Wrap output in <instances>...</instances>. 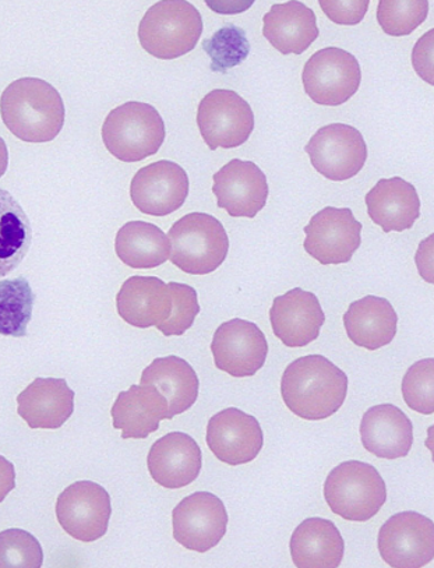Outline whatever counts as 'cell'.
Here are the masks:
<instances>
[{
    "mask_svg": "<svg viewBox=\"0 0 434 568\" xmlns=\"http://www.w3.org/2000/svg\"><path fill=\"white\" fill-rule=\"evenodd\" d=\"M349 376L322 355H307L287 365L281 397L292 414L323 420L339 413L349 394Z\"/></svg>",
    "mask_w": 434,
    "mask_h": 568,
    "instance_id": "obj_1",
    "label": "cell"
},
{
    "mask_svg": "<svg viewBox=\"0 0 434 568\" xmlns=\"http://www.w3.org/2000/svg\"><path fill=\"white\" fill-rule=\"evenodd\" d=\"M0 115L16 138L27 143H48L62 132L67 110L55 87L42 79L24 78L3 91Z\"/></svg>",
    "mask_w": 434,
    "mask_h": 568,
    "instance_id": "obj_2",
    "label": "cell"
},
{
    "mask_svg": "<svg viewBox=\"0 0 434 568\" xmlns=\"http://www.w3.org/2000/svg\"><path fill=\"white\" fill-rule=\"evenodd\" d=\"M203 34V18L184 0H162L144 14L139 41L151 57L171 61L192 52Z\"/></svg>",
    "mask_w": 434,
    "mask_h": 568,
    "instance_id": "obj_3",
    "label": "cell"
},
{
    "mask_svg": "<svg viewBox=\"0 0 434 568\" xmlns=\"http://www.w3.org/2000/svg\"><path fill=\"white\" fill-rule=\"evenodd\" d=\"M101 134L107 150L122 162H140L155 155L166 136L160 112L153 105L135 101L111 111Z\"/></svg>",
    "mask_w": 434,
    "mask_h": 568,
    "instance_id": "obj_4",
    "label": "cell"
},
{
    "mask_svg": "<svg viewBox=\"0 0 434 568\" xmlns=\"http://www.w3.org/2000/svg\"><path fill=\"white\" fill-rule=\"evenodd\" d=\"M171 262L183 273L208 275L225 262L230 240L224 225L213 215L192 213L176 221L168 234Z\"/></svg>",
    "mask_w": 434,
    "mask_h": 568,
    "instance_id": "obj_5",
    "label": "cell"
},
{
    "mask_svg": "<svg viewBox=\"0 0 434 568\" xmlns=\"http://www.w3.org/2000/svg\"><path fill=\"white\" fill-rule=\"evenodd\" d=\"M324 499L331 511L346 521L366 523L387 501V488L373 465L346 462L336 465L325 479Z\"/></svg>",
    "mask_w": 434,
    "mask_h": 568,
    "instance_id": "obj_6",
    "label": "cell"
},
{
    "mask_svg": "<svg viewBox=\"0 0 434 568\" xmlns=\"http://www.w3.org/2000/svg\"><path fill=\"white\" fill-rule=\"evenodd\" d=\"M303 87L311 100L323 106H340L360 90L362 72L360 62L349 51L324 48L303 68Z\"/></svg>",
    "mask_w": 434,
    "mask_h": 568,
    "instance_id": "obj_7",
    "label": "cell"
},
{
    "mask_svg": "<svg viewBox=\"0 0 434 568\" xmlns=\"http://www.w3.org/2000/svg\"><path fill=\"white\" fill-rule=\"evenodd\" d=\"M198 126L210 150L236 149L252 136L254 113L235 91L219 89L200 102Z\"/></svg>",
    "mask_w": 434,
    "mask_h": 568,
    "instance_id": "obj_8",
    "label": "cell"
},
{
    "mask_svg": "<svg viewBox=\"0 0 434 568\" xmlns=\"http://www.w3.org/2000/svg\"><path fill=\"white\" fill-rule=\"evenodd\" d=\"M305 151L314 170L334 182L352 180L367 160V145L362 133L345 123H331L319 129Z\"/></svg>",
    "mask_w": 434,
    "mask_h": 568,
    "instance_id": "obj_9",
    "label": "cell"
},
{
    "mask_svg": "<svg viewBox=\"0 0 434 568\" xmlns=\"http://www.w3.org/2000/svg\"><path fill=\"white\" fill-rule=\"evenodd\" d=\"M111 516L110 494L91 480L70 485L58 497V523L64 532L80 542L91 544L104 537Z\"/></svg>",
    "mask_w": 434,
    "mask_h": 568,
    "instance_id": "obj_10",
    "label": "cell"
},
{
    "mask_svg": "<svg viewBox=\"0 0 434 568\" xmlns=\"http://www.w3.org/2000/svg\"><path fill=\"white\" fill-rule=\"evenodd\" d=\"M377 546L390 567H425L434 557V524L420 513L395 514L380 528Z\"/></svg>",
    "mask_w": 434,
    "mask_h": 568,
    "instance_id": "obj_11",
    "label": "cell"
},
{
    "mask_svg": "<svg viewBox=\"0 0 434 568\" xmlns=\"http://www.w3.org/2000/svg\"><path fill=\"white\" fill-rule=\"evenodd\" d=\"M173 538L183 548L208 554L225 537L228 513L224 503L210 491L184 497L172 513Z\"/></svg>",
    "mask_w": 434,
    "mask_h": 568,
    "instance_id": "obj_12",
    "label": "cell"
},
{
    "mask_svg": "<svg viewBox=\"0 0 434 568\" xmlns=\"http://www.w3.org/2000/svg\"><path fill=\"white\" fill-rule=\"evenodd\" d=\"M303 231L305 251L323 266L350 263L362 243V224L350 209L325 207Z\"/></svg>",
    "mask_w": 434,
    "mask_h": 568,
    "instance_id": "obj_13",
    "label": "cell"
},
{
    "mask_svg": "<svg viewBox=\"0 0 434 568\" xmlns=\"http://www.w3.org/2000/svg\"><path fill=\"white\" fill-rule=\"evenodd\" d=\"M211 353L216 369L232 377H251L268 361L269 343L258 324L232 318L215 329Z\"/></svg>",
    "mask_w": 434,
    "mask_h": 568,
    "instance_id": "obj_14",
    "label": "cell"
},
{
    "mask_svg": "<svg viewBox=\"0 0 434 568\" xmlns=\"http://www.w3.org/2000/svg\"><path fill=\"white\" fill-rule=\"evenodd\" d=\"M189 196V176L176 162L161 160L141 168L130 183V197L140 213L166 216Z\"/></svg>",
    "mask_w": 434,
    "mask_h": 568,
    "instance_id": "obj_15",
    "label": "cell"
},
{
    "mask_svg": "<svg viewBox=\"0 0 434 568\" xmlns=\"http://www.w3.org/2000/svg\"><path fill=\"white\" fill-rule=\"evenodd\" d=\"M213 181L219 207L233 219H254L268 204V176L254 162L232 160L214 173Z\"/></svg>",
    "mask_w": 434,
    "mask_h": 568,
    "instance_id": "obj_16",
    "label": "cell"
},
{
    "mask_svg": "<svg viewBox=\"0 0 434 568\" xmlns=\"http://www.w3.org/2000/svg\"><path fill=\"white\" fill-rule=\"evenodd\" d=\"M208 446L221 463L243 465L256 459L264 446L259 420L238 408L215 414L208 425Z\"/></svg>",
    "mask_w": 434,
    "mask_h": 568,
    "instance_id": "obj_17",
    "label": "cell"
},
{
    "mask_svg": "<svg viewBox=\"0 0 434 568\" xmlns=\"http://www.w3.org/2000/svg\"><path fill=\"white\" fill-rule=\"evenodd\" d=\"M273 332L290 348H303L316 341L325 323V315L317 296L295 288L276 296L270 310Z\"/></svg>",
    "mask_w": 434,
    "mask_h": 568,
    "instance_id": "obj_18",
    "label": "cell"
},
{
    "mask_svg": "<svg viewBox=\"0 0 434 568\" xmlns=\"http://www.w3.org/2000/svg\"><path fill=\"white\" fill-rule=\"evenodd\" d=\"M148 467L151 478L162 488L182 489L199 478L202 450L186 433H168L150 448Z\"/></svg>",
    "mask_w": 434,
    "mask_h": 568,
    "instance_id": "obj_19",
    "label": "cell"
},
{
    "mask_svg": "<svg viewBox=\"0 0 434 568\" xmlns=\"http://www.w3.org/2000/svg\"><path fill=\"white\" fill-rule=\"evenodd\" d=\"M112 424L122 439H148L160 429L161 420L172 419L166 398L154 386H130L119 393L111 409Z\"/></svg>",
    "mask_w": 434,
    "mask_h": 568,
    "instance_id": "obj_20",
    "label": "cell"
},
{
    "mask_svg": "<svg viewBox=\"0 0 434 568\" xmlns=\"http://www.w3.org/2000/svg\"><path fill=\"white\" fill-rule=\"evenodd\" d=\"M18 407L31 429L55 430L74 413V392L64 378L38 377L19 394Z\"/></svg>",
    "mask_w": 434,
    "mask_h": 568,
    "instance_id": "obj_21",
    "label": "cell"
},
{
    "mask_svg": "<svg viewBox=\"0 0 434 568\" xmlns=\"http://www.w3.org/2000/svg\"><path fill=\"white\" fill-rule=\"evenodd\" d=\"M363 447L373 456L398 459L408 456L414 445V426L403 410L392 404L367 409L361 422Z\"/></svg>",
    "mask_w": 434,
    "mask_h": 568,
    "instance_id": "obj_22",
    "label": "cell"
},
{
    "mask_svg": "<svg viewBox=\"0 0 434 568\" xmlns=\"http://www.w3.org/2000/svg\"><path fill=\"white\" fill-rule=\"evenodd\" d=\"M119 316L138 328L159 327L171 316L172 295L157 277H130L117 296Z\"/></svg>",
    "mask_w": 434,
    "mask_h": 568,
    "instance_id": "obj_23",
    "label": "cell"
},
{
    "mask_svg": "<svg viewBox=\"0 0 434 568\" xmlns=\"http://www.w3.org/2000/svg\"><path fill=\"white\" fill-rule=\"evenodd\" d=\"M367 214L385 234L404 232L421 216V199L414 185L395 176L382 180L366 194Z\"/></svg>",
    "mask_w": 434,
    "mask_h": 568,
    "instance_id": "obj_24",
    "label": "cell"
},
{
    "mask_svg": "<svg viewBox=\"0 0 434 568\" xmlns=\"http://www.w3.org/2000/svg\"><path fill=\"white\" fill-rule=\"evenodd\" d=\"M263 36L282 55H301L319 38L317 18L306 4H274L263 18Z\"/></svg>",
    "mask_w": 434,
    "mask_h": 568,
    "instance_id": "obj_25",
    "label": "cell"
},
{
    "mask_svg": "<svg viewBox=\"0 0 434 568\" xmlns=\"http://www.w3.org/2000/svg\"><path fill=\"white\" fill-rule=\"evenodd\" d=\"M349 338L361 348L377 351L397 335L398 316L392 303L380 296L352 302L344 315Z\"/></svg>",
    "mask_w": 434,
    "mask_h": 568,
    "instance_id": "obj_26",
    "label": "cell"
},
{
    "mask_svg": "<svg viewBox=\"0 0 434 568\" xmlns=\"http://www.w3.org/2000/svg\"><path fill=\"white\" fill-rule=\"evenodd\" d=\"M345 542L330 519L307 518L292 534L291 556L297 568H339Z\"/></svg>",
    "mask_w": 434,
    "mask_h": 568,
    "instance_id": "obj_27",
    "label": "cell"
},
{
    "mask_svg": "<svg viewBox=\"0 0 434 568\" xmlns=\"http://www.w3.org/2000/svg\"><path fill=\"white\" fill-rule=\"evenodd\" d=\"M141 386H154L166 398L172 419L186 413L196 404L200 382L192 365L179 356L171 355L153 361L145 367Z\"/></svg>",
    "mask_w": 434,
    "mask_h": 568,
    "instance_id": "obj_28",
    "label": "cell"
},
{
    "mask_svg": "<svg viewBox=\"0 0 434 568\" xmlns=\"http://www.w3.org/2000/svg\"><path fill=\"white\" fill-rule=\"evenodd\" d=\"M115 251L129 267L155 268L170 258L171 242L159 226L144 221H130L118 231Z\"/></svg>",
    "mask_w": 434,
    "mask_h": 568,
    "instance_id": "obj_29",
    "label": "cell"
},
{
    "mask_svg": "<svg viewBox=\"0 0 434 568\" xmlns=\"http://www.w3.org/2000/svg\"><path fill=\"white\" fill-rule=\"evenodd\" d=\"M31 242L29 216L12 194L0 189V278L20 266Z\"/></svg>",
    "mask_w": 434,
    "mask_h": 568,
    "instance_id": "obj_30",
    "label": "cell"
},
{
    "mask_svg": "<svg viewBox=\"0 0 434 568\" xmlns=\"http://www.w3.org/2000/svg\"><path fill=\"white\" fill-rule=\"evenodd\" d=\"M34 303L36 295L29 280L0 281V334L4 337H26Z\"/></svg>",
    "mask_w": 434,
    "mask_h": 568,
    "instance_id": "obj_31",
    "label": "cell"
},
{
    "mask_svg": "<svg viewBox=\"0 0 434 568\" xmlns=\"http://www.w3.org/2000/svg\"><path fill=\"white\" fill-rule=\"evenodd\" d=\"M203 50L211 59L210 69L215 73H226L228 70L245 62L251 52V43L245 31L228 24L203 42Z\"/></svg>",
    "mask_w": 434,
    "mask_h": 568,
    "instance_id": "obj_32",
    "label": "cell"
},
{
    "mask_svg": "<svg viewBox=\"0 0 434 568\" xmlns=\"http://www.w3.org/2000/svg\"><path fill=\"white\" fill-rule=\"evenodd\" d=\"M427 0H382L377 7V21L385 34L410 36L426 20Z\"/></svg>",
    "mask_w": 434,
    "mask_h": 568,
    "instance_id": "obj_33",
    "label": "cell"
},
{
    "mask_svg": "<svg viewBox=\"0 0 434 568\" xmlns=\"http://www.w3.org/2000/svg\"><path fill=\"white\" fill-rule=\"evenodd\" d=\"M42 546L23 529L0 532V568H41Z\"/></svg>",
    "mask_w": 434,
    "mask_h": 568,
    "instance_id": "obj_34",
    "label": "cell"
},
{
    "mask_svg": "<svg viewBox=\"0 0 434 568\" xmlns=\"http://www.w3.org/2000/svg\"><path fill=\"white\" fill-rule=\"evenodd\" d=\"M404 402L412 410L422 415L434 413V359L416 362L406 372L403 381Z\"/></svg>",
    "mask_w": 434,
    "mask_h": 568,
    "instance_id": "obj_35",
    "label": "cell"
},
{
    "mask_svg": "<svg viewBox=\"0 0 434 568\" xmlns=\"http://www.w3.org/2000/svg\"><path fill=\"white\" fill-rule=\"evenodd\" d=\"M168 288L172 295L171 316L157 328L165 337H179L192 328L200 313L198 292L193 286L178 283L168 284Z\"/></svg>",
    "mask_w": 434,
    "mask_h": 568,
    "instance_id": "obj_36",
    "label": "cell"
},
{
    "mask_svg": "<svg viewBox=\"0 0 434 568\" xmlns=\"http://www.w3.org/2000/svg\"><path fill=\"white\" fill-rule=\"evenodd\" d=\"M369 0H320V7L335 24H360L367 13Z\"/></svg>",
    "mask_w": 434,
    "mask_h": 568,
    "instance_id": "obj_37",
    "label": "cell"
},
{
    "mask_svg": "<svg viewBox=\"0 0 434 568\" xmlns=\"http://www.w3.org/2000/svg\"><path fill=\"white\" fill-rule=\"evenodd\" d=\"M433 36L434 31L431 30L427 34L423 36L420 41L416 42L414 52H412V64L416 73L421 78L427 81L428 84L433 85Z\"/></svg>",
    "mask_w": 434,
    "mask_h": 568,
    "instance_id": "obj_38",
    "label": "cell"
},
{
    "mask_svg": "<svg viewBox=\"0 0 434 568\" xmlns=\"http://www.w3.org/2000/svg\"><path fill=\"white\" fill-rule=\"evenodd\" d=\"M16 488L14 465L0 456V503Z\"/></svg>",
    "mask_w": 434,
    "mask_h": 568,
    "instance_id": "obj_39",
    "label": "cell"
},
{
    "mask_svg": "<svg viewBox=\"0 0 434 568\" xmlns=\"http://www.w3.org/2000/svg\"><path fill=\"white\" fill-rule=\"evenodd\" d=\"M9 165V151L8 145L4 143V140L0 138V178L4 175L8 171Z\"/></svg>",
    "mask_w": 434,
    "mask_h": 568,
    "instance_id": "obj_40",
    "label": "cell"
}]
</instances>
